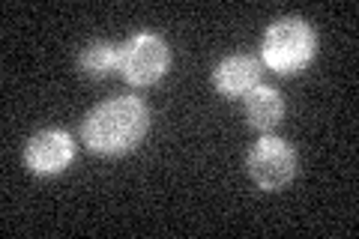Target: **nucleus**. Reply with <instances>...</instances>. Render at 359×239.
Returning a JSON list of instances; mask_svg holds the SVG:
<instances>
[{"instance_id":"6","label":"nucleus","mask_w":359,"mask_h":239,"mask_svg":"<svg viewBox=\"0 0 359 239\" xmlns=\"http://www.w3.org/2000/svg\"><path fill=\"white\" fill-rule=\"evenodd\" d=\"M261 60L252 54H231L212 69V87L224 99H240L261 84Z\"/></svg>"},{"instance_id":"3","label":"nucleus","mask_w":359,"mask_h":239,"mask_svg":"<svg viewBox=\"0 0 359 239\" xmlns=\"http://www.w3.org/2000/svg\"><path fill=\"white\" fill-rule=\"evenodd\" d=\"M171 69V48L159 33H135L132 39L120 45V66L117 72L132 87H153Z\"/></svg>"},{"instance_id":"8","label":"nucleus","mask_w":359,"mask_h":239,"mask_svg":"<svg viewBox=\"0 0 359 239\" xmlns=\"http://www.w3.org/2000/svg\"><path fill=\"white\" fill-rule=\"evenodd\" d=\"M120 66V45L108 39H93L78 51V72L90 81H102Z\"/></svg>"},{"instance_id":"4","label":"nucleus","mask_w":359,"mask_h":239,"mask_svg":"<svg viewBox=\"0 0 359 239\" xmlns=\"http://www.w3.org/2000/svg\"><path fill=\"white\" fill-rule=\"evenodd\" d=\"M245 170H249L252 183L261 191H278L297 177L299 156L285 138L264 135L245 156Z\"/></svg>"},{"instance_id":"7","label":"nucleus","mask_w":359,"mask_h":239,"mask_svg":"<svg viewBox=\"0 0 359 239\" xmlns=\"http://www.w3.org/2000/svg\"><path fill=\"white\" fill-rule=\"evenodd\" d=\"M245 99V120H249V126L269 135L278 123H282L285 117V99L278 90L266 87V84H257L255 90H249V93L243 96Z\"/></svg>"},{"instance_id":"5","label":"nucleus","mask_w":359,"mask_h":239,"mask_svg":"<svg viewBox=\"0 0 359 239\" xmlns=\"http://www.w3.org/2000/svg\"><path fill=\"white\" fill-rule=\"evenodd\" d=\"M75 158V141L63 129H42L25 144V165L36 177H57Z\"/></svg>"},{"instance_id":"1","label":"nucleus","mask_w":359,"mask_h":239,"mask_svg":"<svg viewBox=\"0 0 359 239\" xmlns=\"http://www.w3.org/2000/svg\"><path fill=\"white\" fill-rule=\"evenodd\" d=\"M150 132V108L138 96H114L93 105L81 120L84 146L96 156H126Z\"/></svg>"},{"instance_id":"2","label":"nucleus","mask_w":359,"mask_h":239,"mask_svg":"<svg viewBox=\"0 0 359 239\" xmlns=\"http://www.w3.org/2000/svg\"><path fill=\"white\" fill-rule=\"evenodd\" d=\"M318 54V33L299 15L276 18L266 27L261 42V63L269 66L276 75L302 72Z\"/></svg>"}]
</instances>
